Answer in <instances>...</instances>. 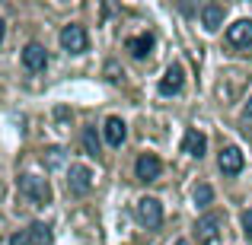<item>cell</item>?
Wrapping results in <instances>:
<instances>
[{
	"label": "cell",
	"mask_w": 252,
	"mask_h": 245,
	"mask_svg": "<svg viewBox=\"0 0 252 245\" xmlns=\"http://www.w3.org/2000/svg\"><path fill=\"white\" fill-rule=\"evenodd\" d=\"M19 191H23V197H29V201L38 204V207L51 201L48 182H45V178H38V175H19Z\"/></svg>",
	"instance_id": "6da1fadb"
},
{
	"label": "cell",
	"mask_w": 252,
	"mask_h": 245,
	"mask_svg": "<svg viewBox=\"0 0 252 245\" xmlns=\"http://www.w3.org/2000/svg\"><path fill=\"white\" fill-rule=\"evenodd\" d=\"M134 214H137V220H141V226L160 229V223H163V204L157 201V197H141L137 207H134Z\"/></svg>",
	"instance_id": "7a4b0ae2"
},
{
	"label": "cell",
	"mask_w": 252,
	"mask_h": 245,
	"mask_svg": "<svg viewBox=\"0 0 252 245\" xmlns=\"http://www.w3.org/2000/svg\"><path fill=\"white\" fill-rule=\"evenodd\" d=\"M220 226H223V214H217V210L201 217L195 223V245H211L217 239V233H220Z\"/></svg>",
	"instance_id": "3957f363"
},
{
	"label": "cell",
	"mask_w": 252,
	"mask_h": 245,
	"mask_svg": "<svg viewBox=\"0 0 252 245\" xmlns=\"http://www.w3.org/2000/svg\"><path fill=\"white\" fill-rule=\"evenodd\" d=\"M61 45H64V51H70V54H83L86 45H90L86 29H83V26H77V23L64 26V29H61Z\"/></svg>",
	"instance_id": "277c9868"
},
{
	"label": "cell",
	"mask_w": 252,
	"mask_h": 245,
	"mask_svg": "<svg viewBox=\"0 0 252 245\" xmlns=\"http://www.w3.org/2000/svg\"><path fill=\"white\" fill-rule=\"evenodd\" d=\"M23 64H26V70L38 74V70L48 67V51H45L38 42H29V45L23 48Z\"/></svg>",
	"instance_id": "5b68a950"
},
{
	"label": "cell",
	"mask_w": 252,
	"mask_h": 245,
	"mask_svg": "<svg viewBox=\"0 0 252 245\" xmlns=\"http://www.w3.org/2000/svg\"><path fill=\"white\" fill-rule=\"evenodd\" d=\"M134 172H137V178H141V182H157V178H160V172H163V163L157 160L154 153H144V156H137Z\"/></svg>",
	"instance_id": "8992f818"
},
{
	"label": "cell",
	"mask_w": 252,
	"mask_h": 245,
	"mask_svg": "<svg viewBox=\"0 0 252 245\" xmlns=\"http://www.w3.org/2000/svg\"><path fill=\"white\" fill-rule=\"evenodd\" d=\"M227 42L236 48H249L252 45V19H240V23L227 26Z\"/></svg>",
	"instance_id": "52a82bcc"
},
{
	"label": "cell",
	"mask_w": 252,
	"mask_h": 245,
	"mask_svg": "<svg viewBox=\"0 0 252 245\" xmlns=\"http://www.w3.org/2000/svg\"><path fill=\"white\" fill-rule=\"evenodd\" d=\"M67 188L74 194H86L93 188V172L86 165H70V175H67Z\"/></svg>",
	"instance_id": "ba28073f"
},
{
	"label": "cell",
	"mask_w": 252,
	"mask_h": 245,
	"mask_svg": "<svg viewBox=\"0 0 252 245\" xmlns=\"http://www.w3.org/2000/svg\"><path fill=\"white\" fill-rule=\"evenodd\" d=\"M217 165H220L223 175H240L243 172V153L236 147H223L220 156H217Z\"/></svg>",
	"instance_id": "9c48e42d"
},
{
	"label": "cell",
	"mask_w": 252,
	"mask_h": 245,
	"mask_svg": "<svg viewBox=\"0 0 252 245\" xmlns=\"http://www.w3.org/2000/svg\"><path fill=\"white\" fill-rule=\"evenodd\" d=\"M204 147H208V137H204L201 131H195V128H191V131H185L182 150H185L189 156H195V160H201V156H204Z\"/></svg>",
	"instance_id": "30bf717a"
},
{
	"label": "cell",
	"mask_w": 252,
	"mask_h": 245,
	"mask_svg": "<svg viewBox=\"0 0 252 245\" xmlns=\"http://www.w3.org/2000/svg\"><path fill=\"white\" fill-rule=\"evenodd\" d=\"M182 80H185L182 67H179V64H172V67L166 70V77L160 80V92H163V96H176V92L182 89Z\"/></svg>",
	"instance_id": "8fae6325"
},
{
	"label": "cell",
	"mask_w": 252,
	"mask_h": 245,
	"mask_svg": "<svg viewBox=\"0 0 252 245\" xmlns=\"http://www.w3.org/2000/svg\"><path fill=\"white\" fill-rule=\"evenodd\" d=\"M125 137H128L125 121L122 118H109V121H105V140H109V147H122Z\"/></svg>",
	"instance_id": "7c38bea8"
},
{
	"label": "cell",
	"mask_w": 252,
	"mask_h": 245,
	"mask_svg": "<svg viewBox=\"0 0 252 245\" xmlns=\"http://www.w3.org/2000/svg\"><path fill=\"white\" fill-rule=\"evenodd\" d=\"M128 51L137 57V61H144V57L154 51V35L150 32H144V35H134V38H128Z\"/></svg>",
	"instance_id": "4fadbf2b"
},
{
	"label": "cell",
	"mask_w": 252,
	"mask_h": 245,
	"mask_svg": "<svg viewBox=\"0 0 252 245\" xmlns=\"http://www.w3.org/2000/svg\"><path fill=\"white\" fill-rule=\"evenodd\" d=\"M201 23H204V29H208V32H217V29H220V23H223V6L208 3L201 10Z\"/></svg>",
	"instance_id": "5bb4252c"
},
{
	"label": "cell",
	"mask_w": 252,
	"mask_h": 245,
	"mask_svg": "<svg viewBox=\"0 0 252 245\" xmlns=\"http://www.w3.org/2000/svg\"><path fill=\"white\" fill-rule=\"evenodd\" d=\"M26 239H29V245H51V229L45 223H32L26 229Z\"/></svg>",
	"instance_id": "9a60e30c"
},
{
	"label": "cell",
	"mask_w": 252,
	"mask_h": 245,
	"mask_svg": "<svg viewBox=\"0 0 252 245\" xmlns=\"http://www.w3.org/2000/svg\"><path fill=\"white\" fill-rule=\"evenodd\" d=\"M83 147H86V153H90V156H99V137H96V131H93V128L83 131Z\"/></svg>",
	"instance_id": "2e32d148"
},
{
	"label": "cell",
	"mask_w": 252,
	"mask_h": 245,
	"mask_svg": "<svg viewBox=\"0 0 252 245\" xmlns=\"http://www.w3.org/2000/svg\"><path fill=\"white\" fill-rule=\"evenodd\" d=\"M211 201H214V191H211V185H198V188H195V204H198V207H208Z\"/></svg>",
	"instance_id": "e0dca14e"
},
{
	"label": "cell",
	"mask_w": 252,
	"mask_h": 245,
	"mask_svg": "<svg viewBox=\"0 0 252 245\" xmlns=\"http://www.w3.org/2000/svg\"><path fill=\"white\" fill-rule=\"evenodd\" d=\"M243 236L252 242V210H246V214H243Z\"/></svg>",
	"instance_id": "ac0fdd59"
},
{
	"label": "cell",
	"mask_w": 252,
	"mask_h": 245,
	"mask_svg": "<svg viewBox=\"0 0 252 245\" xmlns=\"http://www.w3.org/2000/svg\"><path fill=\"white\" fill-rule=\"evenodd\" d=\"M45 153H48V156H45V163H48V165H58V163H61V150H58V147L45 150Z\"/></svg>",
	"instance_id": "d6986e66"
},
{
	"label": "cell",
	"mask_w": 252,
	"mask_h": 245,
	"mask_svg": "<svg viewBox=\"0 0 252 245\" xmlns=\"http://www.w3.org/2000/svg\"><path fill=\"white\" fill-rule=\"evenodd\" d=\"M10 245H29V239H26V233H13L10 236Z\"/></svg>",
	"instance_id": "ffe728a7"
},
{
	"label": "cell",
	"mask_w": 252,
	"mask_h": 245,
	"mask_svg": "<svg viewBox=\"0 0 252 245\" xmlns=\"http://www.w3.org/2000/svg\"><path fill=\"white\" fill-rule=\"evenodd\" d=\"M243 115H246V118H252V99L246 102V109H243Z\"/></svg>",
	"instance_id": "44dd1931"
},
{
	"label": "cell",
	"mask_w": 252,
	"mask_h": 245,
	"mask_svg": "<svg viewBox=\"0 0 252 245\" xmlns=\"http://www.w3.org/2000/svg\"><path fill=\"white\" fill-rule=\"evenodd\" d=\"M0 42H3V19H0Z\"/></svg>",
	"instance_id": "7402d4cb"
},
{
	"label": "cell",
	"mask_w": 252,
	"mask_h": 245,
	"mask_svg": "<svg viewBox=\"0 0 252 245\" xmlns=\"http://www.w3.org/2000/svg\"><path fill=\"white\" fill-rule=\"evenodd\" d=\"M176 245H189V242H176Z\"/></svg>",
	"instance_id": "603a6c76"
}]
</instances>
